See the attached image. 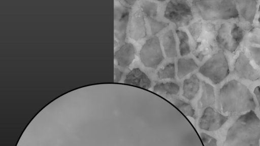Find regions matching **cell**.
Returning a JSON list of instances; mask_svg holds the SVG:
<instances>
[{"mask_svg":"<svg viewBox=\"0 0 260 146\" xmlns=\"http://www.w3.org/2000/svg\"><path fill=\"white\" fill-rule=\"evenodd\" d=\"M162 43L167 57L172 58L177 56L176 41L172 30H168L163 35Z\"/></svg>","mask_w":260,"mask_h":146,"instance_id":"16","label":"cell"},{"mask_svg":"<svg viewBox=\"0 0 260 146\" xmlns=\"http://www.w3.org/2000/svg\"><path fill=\"white\" fill-rule=\"evenodd\" d=\"M258 11H260V5H259V6Z\"/></svg>","mask_w":260,"mask_h":146,"instance_id":"32","label":"cell"},{"mask_svg":"<svg viewBox=\"0 0 260 146\" xmlns=\"http://www.w3.org/2000/svg\"><path fill=\"white\" fill-rule=\"evenodd\" d=\"M254 93L255 95L256 99L257 100L259 106V111H260V86H257L255 88L254 90Z\"/></svg>","mask_w":260,"mask_h":146,"instance_id":"30","label":"cell"},{"mask_svg":"<svg viewBox=\"0 0 260 146\" xmlns=\"http://www.w3.org/2000/svg\"><path fill=\"white\" fill-rule=\"evenodd\" d=\"M250 42L260 45V28L254 27L251 29L249 34Z\"/></svg>","mask_w":260,"mask_h":146,"instance_id":"27","label":"cell"},{"mask_svg":"<svg viewBox=\"0 0 260 146\" xmlns=\"http://www.w3.org/2000/svg\"><path fill=\"white\" fill-rule=\"evenodd\" d=\"M124 83L148 89L151 83L147 76L139 68L133 69L126 76Z\"/></svg>","mask_w":260,"mask_h":146,"instance_id":"11","label":"cell"},{"mask_svg":"<svg viewBox=\"0 0 260 146\" xmlns=\"http://www.w3.org/2000/svg\"><path fill=\"white\" fill-rule=\"evenodd\" d=\"M240 13L245 20L252 23L256 11L257 2L254 0H237Z\"/></svg>","mask_w":260,"mask_h":146,"instance_id":"13","label":"cell"},{"mask_svg":"<svg viewBox=\"0 0 260 146\" xmlns=\"http://www.w3.org/2000/svg\"><path fill=\"white\" fill-rule=\"evenodd\" d=\"M249 51L257 64L260 67V48L250 46Z\"/></svg>","mask_w":260,"mask_h":146,"instance_id":"28","label":"cell"},{"mask_svg":"<svg viewBox=\"0 0 260 146\" xmlns=\"http://www.w3.org/2000/svg\"><path fill=\"white\" fill-rule=\"evenodd\" d=\"M135 51L133 45L125 43L115 53V59L118 64L122 67L128 66L135 59Z\"/></svg>","mask_w":260,"mask_h":146,"instance_id":"12","label":"cell"},{"mask_svg":"<svg viewBox=\"0 0 260 146\" xmlns=\"http://www.w3.org/2000/svg\"><path fill=\"white\" fill-rule=\"evenodd\" d=\"M176 33L179 39V51L181 56L188 55L190 52L189 45V38L186 32L181 30H176Z\"/></svg>","mask_w":260,"mask_h":146,"instance_id":"19","label":"cell"},{"mask_svg":"<svg viewBox=\"0 0 260 146\" xmlns=\"http://www.w3.org/2000/svg\"><path fill=\"white\" fill-rule=\"evenodd\" d=\"M129 36L135 41H139L146 35V28L143 12L141 9L137 10L132 16Z\"/></svg>","mask_w":260,"mask_h":146,"instance_id":"10","label":"cell"},{"mask_svg":"<svg viewBox=\"0 0 260 146\" xmlns=\"http://www.w3.org/2000/svg\"><path fill=\"white\" fill-rule=\"evenodd\" d=\"M258 21L260 23V17L258 18Z\"/></svg>","mask_w":260,"mask_h":146,"instance_id":"33","label":"cell"},{"mask_svg":"<svg viewBox=\"0 0 260 146\" xmlns=\"http://www.w3.org/2000/svg\"><path fill=\"white\" fill-rule=\"evenodd\" d=\"M157 75L158 79L160 80L174 79L175 76V67L174 63H169L164 67L159 69Z\"/></svg>","mask_w":260,"mask_h":146,"instance_id":"23","label":"cell"},{"mask_svg":"<svg viewBox=\"0 0 260 146\" xmlns=\"http://www.w3.org/2000/svg\"><path fill=\"white\" fill-rule=\"evenodd\" d=\"M147 18L149 21L152 35L157 34L162 29L169 25L168 23L157 21L153 18L147 17Z\"/></svg>","mask_w":260,"mask_h":146,"instance_id":"24","label":"cell"},{"mask_svg":"<svg viewBox=\"0 0 260 146\" xmlns=\"http://www.w3.org/2000/svg\"><path fill=\"white\" fill-rule=\"evenodd\" d=\"M171 101L185 116L196 119L195 111L189 104L179 99H173Z\"/></svg>","mask_w":260,"mask_h":146,"instance_id":"20","label":"cell"},{"mask_svg":"<svg viewBox=\"0 0 260 146\" xmlns=\"http://www.w3.org/2000/svg\"><path fill=\"white\" fill-rule=\"evenodd\" d=\"M179 89L180 87L177 84L168 82L155 84L153 87V92L169 95H176L179 92Z\"/></svg>","mask_w":260,"mask_h":146,"instance_id":"18","label":"cell"},{"mask_svg":"<svg viewBox=\"0 0 260 146\" xmlns=\"http://www.w3.org/2000/svg\"><path fill=\"white\" fill-rule=\"evenodd\" d=\"M140 6L142 12L147 17L155 18L157 13V4L154 2L149 1H141L140 2Z\"/></svg>","mask_w":260,"mask_h":146,"instance_id":"21","label":"cell"},{"mask_svg":"<svg viewBox=\"0 0 260 146\" xmlns=\"http://www.w3.org/2000/svg\"><path fill=\"white\" fill-rule=\"evenodd\" d=\"M202 95L197 103L199 109L209 107L214 104L215 99L213 87L204 81H202Z\"/></svg>","mask_w":260,"mask_h":146,"instance_id":"14","label":"cell"},{"mask_svg":"<svg viewBox=\"0 0 260 146\" xmlns=\"http://www.w3.org/2000/svg\"><path fill=\"white\" fill-rule=\"evenodd\" d=\"M121 2L125 3V4H126V5H127L128 6H131V5H133L136 2V1L124 0V1H122Z\"/></svg>","mask_w":260,"mask_h":146,"instance_id":"31","label":"cell"},{"mask_svg":"<svg viewBox=\"0 0 260 146\" xmlns=\"http://www.w3.org/2000/svg\"><path fill=\"white\" fill-rule=\"evenodd\" d=\"M228 119V117L223 116L209 106L204 110L199 121V126L201 129L214 131L221 128Z\"/></svg>","mask_w":260,"mask_h":146,"instance_id":"8","label":"cell"},{"mask_svg":"<svg viewBox=\"0 0 260 146\" xmlns=\"http://www.w3.org/2000/svg\"><path fill=\"white\" fill-rule=\"evenodd\" d=\"M260 120L253 111L241 115L229 129L223 146H259Z\"/></svg>","mask_w":260,"mask_h":146,"instance_id":"1","label":"cell"},{"mask_svg":"<svg viewBox=\"0 0 260 146\" xmlns=\"http://www.w3.org/2000/svg\"><path fill=\"white\" fill-rule=\"evenodd\" d=\"M122 72L118 68L114 69V81L118 82L120 81L122 77Z\"/></svg>","mask_w":260,"mask_h":146,"instance_id":"29","label":"cell"},{"mask_svg":"<svg viewBox=\"0 0 260 146\" xmlns=\"http://www.w3.org/2000/svg\"><path fill=\"white\" fill-rule=\"evenodd\" d=\"M219 99L223 113H242L253 111L255 103L248 88L239 82L232 80L220 89Z\"/></svg>","mask_w":260,"mask_h":146,"instance_id":"2","label":"cell"},{"mask_svg":"<svg viewBox=\"0 0 260 146\" xmlns=\"http://www.w3.org/2000/svg\"><path fill=\"white\" fill-rule=\"evenodd\" d=\"M192 3L198 13L205 20L229 19L239 16L234 1H194Z\"/></svg>","mask_w":260,"mask_h":146,"instance_id":"3","label":"cell"},{"mask_svg":"<svg viewBox=\"0 0 260 146\" xmlns=\"http://www.w3.org/2000/svg\"><path fill=\"white\" fill-rule=\"evenodd\" d=\"M244 36L243 30L235 23H224L219 28L216 40L219 45L233 52Z\"/></svg>","mask_w":260,"mask_h":146,"instance_id":"6","label":"cell"},{"mask_svg":"<svg viewBox=\"0 0 260 146\" xmlns=\"http://www.w3.org/2000/svg\"><path fill=\"white\" fill-rule=\"evenodd\" d=\"M200 137L204 146H217L216 139L208 134L201 133Z\"/></svg>","mask_w":260,"mask_h":146,"instance_id":"26","label":"cell"},{"mask_svg":"<svg viewBox=\"0 0 260 146\" xmlns=\"http://www.w3.org/2000/svg\"><path fill=\"white\" fill-rule=\"evenodd\" d=\"M199 72L214 84L223 81L229 74L228 63L222 50L209 58L200 68Z\"/></svg>","mask_w":260,"mask_h":146,"instance_id":"4","label":"cell"},{"mask_svg":"<svg viewBox=\"0 0 260 146\" xmlns=\"http://www.w3.org/2000/svg\"><path fill=\"white\" fill-rule=\"evenodd\" d=\"M200 88V81L196 75H192L189 78L183 82V96L188 100L193 99Z\"/></svg>","mask_w":260,"mask_h":146,"instance_id":"15","label":"cell"},{"mask_svg":"<svg viewBox=\"0 0 260 146\" xmlns=\"http://www.w3.org/2000/svg\"><path fill=\"white\" fill-rule=\"evenodd\" d=\"M202 28V23L201 20H198L192 24L188 28V30L192 36L194 41H197L199 38Z\"/></svg>","mask_w":260,"mask_h":146,"instance_id":"25","label":"cell"},{"mask_svg":"<svg viewBox=\"0 0 260 146\" xmlns=\"http://www.w3.org/2000/svg\"><path fill=\"white\" fill-rule=\"evenodd\" d=\"M128 11L126 10V11L121 15L117 24L118 37L122 41H123L125 38V31L128 19Z\"/></svg>","mask_w":260,"mask_h":146,"instance_id":"22","label":"cell"},{"mask_svg":"<svg viewBox=\"0 0 260 146\" xmlns=\"http://www.w3.org/2000/svg\"><path fill=\"white\" fill-rule=\"evenodd\" d=\"M164 17L177 28L187 25L193 19L191 7L185 1L171 0L166 6Z\"/></svg>","mask_w":260,"mask_h":146,"instance_id":"5","label":"cell"},{"mask_svg":"<svg viewBox=\"0 0 260 146\" xmlns=\"http://www.w3.org/2000/svg\"><path fill=\"white\" fill-rule=\"evenodd\" d=\"M234 71L240 78L252 81L260 79V74L252 66L249 59L242 52L239 53L236 60Z\"/></svg>","mask_w":260,"mask_h":146,"instance_id":"9","label":"cell"},{"mask_svg":"<svg viewBox=\"0 0 260 146\" xmlns=\"http://www.w3.org/2000/svg\"><path fill=\"white\" fill-rule=\"evenodd\" d=\"M140 58L146 67L157 68L164 59L157 36H153L146 41L140 50Z\"/></svg>","mask_w":260,"mask_h":146,"instance_id":"7","label":"cell"},{"mask_svg":"<svg viewBox=\"0 0 260 146\" xmlns=\"http://www.w3.org/2000/svg\"><path fill=\"white\" fill-rule=\"evenodd\" d=\"M198 67V65L192 59L180 58L177 62V77L181 79Z\"/></svg>","mask_w":260,"mask_h":146,"instance_id":"17","label":"cell"}]
</instances>
